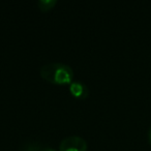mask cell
Instances as JSON below:
<instances>
[{"mask_svg":"<svg viewBox=\"0 0 151 151\" xmlns=\"http://www.w3.org/2000/svg\"><path fill=\"white\" fill-rule=\"evenodd\" d=\"M40 77L55 85H66L73 82V70L69 65L60 62L47 63L40 69Z\"/></svg>","mask_w":151,"mask_h":151,"instance_id":"1","label":"cell"},{"mask_svg":"<svg viewBox=\"0 0 151 151\" xmlns=\"http://www.w3.org/2000/svg\"><path fill=\"white\" fill-rule=\"evenodd\" d=\"M88 145L85 139L79 136L64 138L59 145V151H87Z\"/></svg>","mask_w":151,"mask_h":151,"instance_id":"2","label":"cell"},{"mask_svg":"<svg viewBox=\"0 0 151 151\" xmlns=\"http://www.w3.org/2000/svg\"><path fill=\"white\" fill-rule=\"evenodd\" d=\"M69 91L73 97L78 99H85L89 95L88 87L82 82L73 81L69 84Z\"/></svg>","mask_w":151,"mask_h":151,"instance_id":"3","label":"cell"},{"mask_svg":"<svg viewBox=\"0 0 151 151\" xmlns=\"http://www.w3.org/2000/svg\"><path fill=\"white\" fill-rule=\"evenodd\" d=\"M21 151H55L52 147L44 144V143L36 142V141H28L24 143L21 148Z\"/></svg>","mask_w":151,"mask_h":151,"instance_id":"4","label":"cell"},{"mask_svg":"<svg viewBox=\"0 0 151 151\" xmlns=\"http://www.w3.org/2000/svg\"><path fill=\"white\" fill-rule=\"evenodd\" d=\"M57 4V0H38L37 7L42 12H49Z\"/></svg>","mask_w":151,"mask_h":151,"instance_id":"5","label":"cell"},{"mask_svg":"<svg viewBox=\"0 0 151 151\" xmlns=\"http://www.w3.org/2000/svg\"><path fill=\"white\" fill-rule=\"evenodd\" d=\"M147 137H148V142H149V144L151 145V126H150V127H149L148 134H147Z\"/></svg>","mask_w":151,"mask_h":151,"instance_id":"6","label":"cell"}]
</instances>
